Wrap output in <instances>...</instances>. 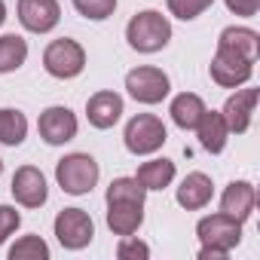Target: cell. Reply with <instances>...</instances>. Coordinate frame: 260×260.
Segmentation results:
<instances>
[{
  "mask_svg": "<svg viewBox=\"0 0 260 260\" xmlns=\"http://www.w3.org/2000/svg\"><path fill=\"white\" fill-rule=\"evenodd\" d=\"M135 178H138V184L144 190H162V187H169L175 181V162L172 159H150V162H144L138 169Z\"/></svg>",
  "mask_w": 260,
  "mask_h": 260,
  "instance_id": "20",
  "label": "cell"
},
{
  "mask_svg": "<svg viewBox=\"0 0 260 260\" xmlns=\"http://www.w3.org/2000/svg\"><path fill=\"white\" fill-rule=\"evenodd\" d=\"M223 4L236 16H257V10H260V0H223Z\"/></svg>",
  "mask_w": 260,
  "mask_h": 260,
  "instance_id": "29",
  "label": "cell"
},
{
  "mask_svg": "<svg viewBox=\"0 0 260 260\" xmlns=\"http://www.w3.org/2000/svg\"><path fill=\"white\" fill-rule=\"evenodd\" d=\"M196 135H199V144L202 150L208 153H220L226 147V138H230V128L223 122V113L217 110H202L199 122H196Z\"/></svg>",
  "mask_w": 260,
  "mask_h": 260,
  "instance_id": "17",
  "label": "cell"
},
{
  "mask_svg": "<svg viewBox=\"0 0 260 260\" xmlns=\"http://www.w3.org/2000/svg\"><path fill=\"white\" fill-rule=\"evenodd\" d=\"M144 223V202L107 199V226L113 236H135Z\"/></svg>",
  "mask_w": 260,
  "mask_h": 260,
  "instance_id": "12",
  "label": "cell"
},
{
  "mask_svg": "<svg viewBox=\"0 0 260 260\" xmlns=\"http://www.w3.org/2000/svg\"><path fill=\"white\" fill-rule=\"evenodd\" d=\"M13 196H16V202L25 205V208H40V205L46 202V196H49L43 172L34 169V166H22V169L13 175Z\"/></svg>",
  "mask_w": 260,
  "mask_h": 260,
  "instance_id": "11",
  "label": "cell"
},
{
  "mask_svg": "<svg viewBox=\"0 0 260 260\" xmlns=\"http://www.w3.org/2000/svg\"><path fill=\"white\" fill-rule=\"evenodd\" d=\"M22 223V214L13 205H0V245H4Z\"/></svg>",
  "mask_w": 260,
  "mask_h": 260,
  "instance_id": "28",
  "label": "cell"
},
{
  "mask_svg": "<svg viewBox=\"0 0 260 260\" xmlns=\"http://www.w3.org/2000/svg\"><path fill=\"white\" fill-rule=\"evenodd\" d=\"M55 181L64 193L71 196H83L98 184V162L89 153H71L64 159H58L55 166Z\"/></svg>",
  "mask_w": 260,
  "mask_h": 260,
  "instance_id": "4",
  "label": "cell"
},
{
  "mask_svg": "<svg viewBox=\"0 0 260 260\" xmlns=\"http://www.w3.org/2000/svg\"><path fill=\"white\" fill-rule=\"evenodd\" d=\"M0 172H4V162H0Z\"/></svg>",
  "mask_w": 260,
  "mask_h": 260,
  "instance_id": "31",
  "label": "cell"
},
{
  "mask_svg": "<svg viewBox=\"0 0 260 260\" xmlns=\"http://www.w3.org/2000/svg\"><path fill=\"white\" fill-rule=\"evenodd\" d=\"M147 190L138 184V178H116L107 187V199H128V202H144Z\"/></svg>",
  "mask_w": 260,
  "mask_h": 260,
  "instance_id": "24",
  "label": "cell"
},
{
  "mask_svg": "<svg viewBox=\"0 0 260 260\" xmlns=\"http://www.w3.org/2000/svg\"><path fill=\"white\" fill-rule=\"evenodd\" d=\"M254 202H257L254 187L248 181H233L223 190V196H220V211L230 214V217H236L239 223H245L251 217V211H254Z\"/></svg>",
  "mask_w": 260,
  "mask_h": 260,
  "instance_id": "15",
  "label": "cell"
},
{
  "mask_svg": "<svg viewBox=\"0 0 260 260\" xmlns=\"http://www.w3.org/2000/svg\"><path fill=\"white\" fill-rule=\"evenodd\" d=\"M92 236H95V223H92V217L83 208L58 211V217H55V239L61 242V248L80 251V248H86L92 242Z\"/></svg>",
  "mask_w": 260,
  "mask_h": 260,
  "instance_id": "7",
  "label": "cell"
},
{
  "mask_svg": "<svg viewBox=\"0 0 260 260\" xmlns=\"http://www.w3.org/2000/svg\"><path fill=\"white\" fill-rule=\"evenodd\" d=\"M196 236L202 242L199 260H223L239 242H242V223L223 211L208 214L196 223Z\"/></svg>",
  "mask_w": 260,
  "mask_h": 260,
  "instance_id": "1",
  "label": "cell"
},
{
  "mask_svg": "<svg viewBox=\"0 0 260 260\" xmlns=\"http://www.w3.org/2000/svg\"><path fill=\"white\" fill-rule=\"evenodd\" d=\"M166 125L159 116L153 113H138L128 119L125 125V132H122V141L128 147V153H135V156H147V153H156L162 144H166Z\"/></svg>",
  "mask_w": 260,
  "mask_h": 260,
  "instance_id": "3",
  "label": "cell"
},
{
  "mask_svg": "<svg viewBox=\"0 0 260 260\" xmlns=\"http://www.w3.org/2000/svg\"><path fill=\"white\" fill-rule=\"evenodd\" d=\"M28 58V43L19 34H4L0 37V74H13L25 64Z\"/></svg>",
  "mask_w": 260,
  "mask_h": 260,
  "instance_id": "22",
  "label": "cell"
},
{
  "mask_svg": "<svg viewBox=\"0 0 260 260\" xmlns=\"http://www.w3.org/2000/svg\"><path fill=\"white\" fill-rule=\"evenodd\" d=\"M37 128H40V138L52 147L58 144H68L74 141L77 135V116L68 110V107H46L37 119Z\"/></svg>",
  "mask_w": 260,
  "mask_h": 260,
  "instance_id": "10",
  "label": "cell"
},
{
  "mask_svg": "<svg viewBox=\"0 0 260 260\" xmlns=\"http://www.w3.org/2000/svg\"><path fill=\"white\" fill-rule=\"evenodd\" d=\"M254 107H257V89H239L236 95L226 98V104H223L220 113H223V122H226L230 132H236V135L248 132Z\"/></svg>",
  "mask_w": 260,
  "mask_h": 260,
  "instance_id": "13",
  "label": "cell"
},
{
  "mask_svg": "<svg viewBox=\"0 0 260 260\" xmlns=\"http://www.w3.org/2000/svg\"><path fill=\"white\" fill-rule=\"evenodd\" d=\"M43 68L55 80H74L86 68V52H83V46L77 40H68V37L52 40L46 46V52H43Z\"/></svg>",
  "mask_w": 260,
  "mask_h": 260,
  "instance_id": "5",
  "label": "cell"
},
{
  "mask_svg": "<svg viewBox=\"0 0 260 260\" xmlns=\"http://www.w3.org/2000/svg\"><path fill=\"white\" fill-rule=\"evenodd\" d=\"M4 22H7V4L0 0V25H4Z\"/></svg>",
  "mask_w": 260,
  "mask_h": 260,
  "instance_id": "30",
  "label": "cell"
},
{
  "mask_svg": "<svg viewBox=\"0 0 260 260\" xmlns=\"http://www.w3.org/2000/svg\"><path fill=\"white\" fill-rule=\"evenodd\" d=\"M125 89H128V95H132L135 101H141V104H159L169 95L172 83H169L166 71L147 64V68H135V71L125 74Z\"/></svg>",
  "mask_w": 260,
  "mask_h": 260,
  "instance_id": "6",
  "label": "cell"
},
{
  "mask_svg": "<svg viewBox=\"0 0 260 260\" xmlns=\"http://www.w3.org/2000/svg\"><path fill=\"white\" fill-rule=\"evenodd\" d=\"M86 116L95 128H113L122 116V98L116 92H95L86 101Z\"/></svg>",
  "mask_w": 260,
  "mask_h": 260,
  "instance_id": "14",
  "label": "cell"
},
{
  "mask_svg": "<svg viewBox=\"0 0 260 260\" xmlns=\"http://www.w3.org/2000/svg\"><path fill=\"white\" fill-rule=\"evenodd\" d=\"M202 110H205V104H202L199 95H193V92H181V95L172 101V110H169V113H172V119H175L178 128H196Z\"/></svg>",
  "mask_w": 260,
  "mask_h": 260,
  "instance_id": "19",
  "label": "cell"
},
{
  "mask_svg": "<svg viewBox=\"0 0 260 260\" xmlns=\"http://www.w3.org/2000/svg\"><path fill=\"white\" fill-rule=\"evenodd\" d=\"M125 40L135 52H159L172 40V22L156 10H144L125 25Z\"/></svg>",
  "mask_w": 260,
  "mask_h": 260,
  "instance_id": "2",
  "label": "cell"
},
{
  "mask_svg": "<svg viewBox=\"0 0 260 260\" xmlns=\"http://www.w3.org/2000/svg\"><path fill=\"white\" fill-rule=\"evenodd\" d=\"M254 74V61L242 58L239 52H230L223 46H217L214 58H211V80L223 89H236V86H245Z\"/></svg>",
  "mask_w": 260,
  "mask_h": 260,
  "instance_id": "8",
  "label": "cell"
},
{
  "mask_svg": "<svg viewBox=\"0 0 260 260\" xmlns=\"http://www.w3.org/2000/svg\"><path fill=\"white\" fill-rule=\"evenodd\" d=\"M217 46H223V49H230V52H239V55L248 58V61H257L260 37H257V31H251V28H223L220 37H217Z\"/></svg>",
  "mask_w": 260,
  "mask_h": 260,
  "instance_id": "18",
  "label": "cell"
},
{
  "mask_svg": "<svg viewBox=\"0 0 260 260\" xmlns=\"http://www.w3.org/2000/svg\"><path fill=\"white\" fill-rule=\"evenodd\" d=\"M166 4H169V13H172V16L190 22V19L202 16V13L214 4V0H166Z\"/></svg>",
  "mask_w": 260,
  "mask_h": 260,
  "instance_id": "26",
  "label": "cell"
},
{
  "mask_svg": "<svg viewBox=\"0 0 260 260\" xmlns=\"http://www.w3.org/2000/svg\"><path fill=\"white\" fill-rule=\"evenodd\" d=\"M116 257L119 260H138V257H150V248L144 245V242H138L135 236H122V242H119V248H116Z\"/></svg>",
  "mask_w": 260,
  "mask_h": 260,
  "instance_id": "27",
  "label": "cell"
},
{
  "mask_svg": "<svg viewBox=\"0 0 260 260\" xmlns=\"http://www.w3.org/2000/svg\"><path fill=\"white\" fill-rule=\"evenodd\" d=\"M61 19L58 0H19V22L31 34H49Z\"/></svg>",
  "mask_w": 260,
  "mask_h": 260,
  "instance_id": "9",
  "label": "cell"
},
{
  "mask_svg": "<svg viewBox=\"0 0 260 260\" xmlns=\"http://www.w3.org/2000/svg\"><path fill=\"white\" fill-rule=\"evenodd\" d=\"M28 135V119L22 110H13V107H4L0 110V144L7 147H19Z\"/></svg>",
  "mask_w": 260,
  "mask_h": 260,
  "instance_id": "21",
  "label": "cell"
},
{
  "mask_svg": "<svg viewBox=\"0 0 260 260\" xmlns=\"http://www.w3.org/2000/svg\"><path fill=\"white\" fill-rule=\"evenodd\" d=\"M49 257V245L40 236H25L10 248V260H46Z\"/></svg>",
  "mask_w": 260,
  "mask_h": 260,
  "instance_id": "23",
  "label": "cell"
},
{
  "mask_svg": "<svg viewBox=\"0 0 260 260\" xmlns=\"http://www.w3.org/2000/svg\"><path fill=\"white\" fill-rule=\"evenodd\" d=\"M211 196H214V184H211V178L202 175V172L187 175V178L181 181V187H178V205L187 208V211L205 208V205L211 202Z\"/></svg>",
  "mask_w": 260,
  "mask_h": 260,
  "instance_id": "16",
  "label": "cell"
},
{
  "mask_svg": "<svg viewBox=\"0 0 260 260\" xmlns=\"http://www.w3.org/2000/svg\"><path fill=\"white\" fill-rule=\"evenodd\" d=\"M74 10H77L83 19L101 22V19L113 16V10H116V0H74Z\"/></svg>",
  "mask_w": 260,
  "mask_h": 260,
  "instance_id": "25",
  "label": "cell"
}]
</instances>
